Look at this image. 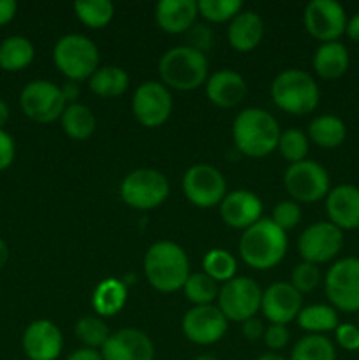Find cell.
I'll return each mask as SVG.
<instances>
[{"label": "cell", "mask_w": 359, "mask_h": 360, "mask_svg": "<svg viewBox=\"0 0 359 360\" xmlns=\"http://www.w3.org/2000/svg\"><path fill=\"white\" fill-rule=\"evenodd\" d=\"M280 125L271 112L260 108H246L232 123V141L243 155L264 158L278 148Z\"/></svg>", "instance_id": "cell-1"}, {"label": "cell", "mask_w": 359, "mask_h": 360, "mask_svg": "<svg viewBox=\"0 0 359 360\" xmlns=\"http://www.w3.org/2000/svg\"><path fill=\"white\" fill-rule=\"evenodd\" d=\"M144 274L151 287L162 294L183 288L190 276V264L185 250L172 241H158L144 255Z\"/></svg>", "instance_id": "cell-2"}, {"label": "cell", "mask_w": 359, "mask_h": 360, "mask_svg": "<svg viewBox=\"0 0 359 360\" xmlns=\"http://www.w3.org/2000/svg\"><path fill=\"white\" fill-rule=\"evenodd\" d=\"M287 246V232L275 225L271 218H260L257 224L243 231L239 255L252 269L267 271L284 260Z\"/></svg>", "instance_id": "cell-3"}, {"label": "cell", "mask_w": 359, "mask_h": 360, "mask_svg": "<svg viewBox=\"0 0 359 360\" xmlns=\"http://www.w3.org/2000/svg\"><path fill=\"white\" fill-rule=\"evenodd\" d=\"M158 76L165 88L178 91L197 90L208 81L206 55L190 46H176L158 62Z\"/></svg>", "instance_id": "cell-4"}, {"label": "cell", "mask_w": 359, "mask_h": 360, "mask_svg": "<svg viewBox=\"0 0 359 360\" xmlns=\"http://www.w3.org/2000/svg\"><path fill=\"white\" fill-rule=\"evenodd\" d=\"M271 98L284 112L294 116L310 115L320 101L319 84L306 70L287 69L271 83Z\"/></svg>", "instance_id": "cell-5"}, {"label": "cell", "mask_w": 359, "mask_h": 360, "mask_svg": "<svg viewBox=\"0 0 359 360\" xmlns=\"http://www.w3.org/2000/svg\"><path fill=\"white\" fill-rule=\"evenodd\" d=\"M99 49L92 39L81 34L63 35L53 48V62L69 81L90 79L99 69Z\"/></svg>", "instance_id": "cell-6"}, {"label": "cell", "mask_w": 359, "mask_h": 360, "mask_svg": "<svg viewBox=\"0 0 359 360\" xmlns=\"http://www.w3.org/2000/svg\"><path fill=\"white\" fill-rule=\"evenodd\" d=\"M120 197L134 210H155L169 197V181L157 169H136L123 178Z\"/></svg>", "instance_id": "cell-7"}, {"label": "cell", "mask_w": 359, "mask_h": 360, "mask_svg": "<svg viewBox=\"0 0 359 360\" xmlns=\"http://www.w3.org/2000/svg\"><path fill=\"white\" fill-rule=\"evenodd\" d=\"M327 301L344 313H359V259L345 257L327 269L324 278Z\"/></svg>", "instance_id": "cell-8"}, {"label": "cell", "mask_w": 359, "mask_h": 360, "mask_svg": "<svg viewBox=\"0 0 359 360\" xmlns=\"http://www.w3.org/2000/svg\"><path fill=\"white\" fill-rule=\"evenodd\" d=\"M284 185L294 202L313 204L326 199L329 193V174L315 160H303L291 164L284 174Z\"/></svg>", "instance_id": "cell-9"}, {"label": "cell", "mask_w": 359, "mask_h": 360, "mask_svg": "<svg viewBox=\"0 0 359 360\" xmlns=\"http://www.w3.org/2000/svg\"><path fill=\"white\" fill-rule=\"evenodd\" d=\"M218 309L232 322H246L260 311L263 288L246 276H236L218 290Z\"/></svg>", "instance_id": "cell-10"}, {"label": "cell", "mask_w": 359, "mask_h": 360, "mask_svg": "<svg viewBox=\"0 0 359 360\" xmlns=\"http://www.w3.org/2000/svg\"><path fill=\"white\" fill-rule=\"evenodd\" d=\"M21 111L27 118L35 123H53L60 120L67 108L60 86L51 81L35 79L30 81L20 94Z\"/></svg>", "instance_id": "cell-11"}, {"label": "cell", "mask_w": 359, "mask_h": 360, "mask_svg": "<svg viewBox=\"0 0 359 360\" xmlns=\"http://www.w3.org/2000/svg\"><path fill=\"white\" fill-rule=\"evenodd\" d=\"M183 193L197 207L220 206L227 195L224 174L210 164H197L187 169L183 176Z\"/></svg>", "instance_id": "cell-12"}, {"label": "cell", "mask_w": 359, "mask_h": 360, "mask_svg": "<svg viewBox=\"0 0 359 360\" xmlns=\"http://www.w3.org/2000/svg\"><path fill=\"white\" fill-rule=\"evenodd\" d=\"M341 248H344V231H340L331 221H317L308 225L298 239L301 259L315 266L336 259Z\"/></svg>", "instance_id": "cell-13"}, {"label": "cell", "mask_w": 359, "mask_h": 360, "mask_svg": "<svg viewBox=\"0 0 359 360\" xmlns=\"http://www.w3.org/2000/svg\"><path fill=\"white\" fill-rule=\"evenodd\" d=\"M303 23L313 39L324 42H336L347 28V13L336 0H312L305 7Z\"/></svg>", "instance_id": "cell-14"}, {"label": "cell", "mask_w": 359, "mask_h": 360, "mask_svg": "<svg viewBox=\"0 0 359 360\" xmlns=\"http://www.w3.org/2000/svg\"><path fill=\"white\" fill-rule=\"evenodd\" d=\"M134 118L146 129L164 125L172 112V97L169 88L158 81H144L132 97Z\"/></svg>", "instance_id": "cell-15"}, {"label": "cell", "mask_w": 359, "mask_h": 360, "mask_svg": "<svg viewBox=\"0 0 359 360\" xmlns=\"http://www.w3.org/2000/svg\"><path fill=\"white\" fill-rule=\"evenodd\" d=\"M229 320L224 313L213 304L194 306L185 313L182 322V330L190 343L199 347H210L218 343L227 333Z\"/></svg>", "instance_id": "cell-16"}, {"label": "cell", "mask_w": 359, "mask_h": 360, "mask_svg": "<svg viewBox=\"0 0 359 360\" xmlns=\"http://www.w3.org/2000/svg\"><path fill=\"white\" fill-rule=\"evenodd\" d=\"M301 309L303 295L287 281L270 285L263 292L260 311H263L264 319L270 320L271 323L287 326L292 320L298 319Z\"/></svg>", "instance_id": "cell-17"}, {"label": "cell", "mask_w": 359, "mask_h": 360, "mask_svg": "<svg viewBox=\"0 0 359 360\" xmlns=\"http://www.w3.org/2000/svg\"><path fill=\"white\" fill-rule=\"evenodd\" d=\"M21 347L28 360H56L62 354V330L51 320H34L21 338Z\"/></svg>", "instance_id": "cell-18"}, {"label": "cell", "mask_w": 359, "mask_h": 360, "mask_svg": "<svg viewBox=\"0 0 359 360\" xmlns=\"http://www.w3.org/2000/svg\"><path fill=\"white\" fill-rule=\"evenodd\" d=\"M102 360H153L155 347L150 338L137 329H120L101 348Z\"/></svg>", "instance_id": "cell-19"}, {"label": "cell", "mask_w": 359, "mask_h": 360, "mask_svg": "<svg viewBox=\"0 0 359 360\" xmlns=\"http://www.w3.org/2000/svg\"><path fill=\"white\" fill-rule=\"evenodd\" d=\"M220 217L231 229L246 231L263 218V202L248 190H234L220 202Z\"/></svg>", "instance_id": "cell-20"}, {"label": "cell", "mask_w": 359, "mask_h": 360, "mask_svg": "<svg viewBox=\"0 0 359 360\" xmlns=\"http://www.w3.org/2000/svg\"><path fill=\"white\" fill-rule=\"evenodd\" d=\"M326 213L340 231L359 229V188L354 185H338L326 197Z\"/></svg>", "instance_id": "cell-21"}, {"label": "cell", "mask_w": 359, "mask_h": 360, "mask_svg": "<svg viewBox=\"0 0 359 360\" xmlns=\"http://www.w3.org/2000/svg\"><path fill=\"white\" fill-rule=\"evenodd\" d=\"M204 88H206V97L210 98L211 104L222 109H231L238 105L248 91L241 74L231 69H222L211 74Z\"/></svg>", "instance_id": "cell-22"}, {"label": "cell", "mask_w": 359, "mask_h": 360, "mask_svg": "<svg viewBox=\"0 0 359 360\" xmlns=\"http://www.w3.org/2000/svg\"><path fill=\"white\" fill-rule=\"evenodd\" d=\"M199 16L197 2L194 0H160L155 7V21L165 34L189 32Z\"/></svg>", "instance_id": "cell-23"}, {"label": "cell", "mask_w": 359, "mask_h": 360, "mask_svg": "<svg viewBox=\"0 0 359 360\" xmlns=\"http://www.w3.org/2000/svg\"><path fill=\"white\" fill-rule=\"evenodd\" d=\"M264 37V21L256 11H241L232 18L227 28V41L232 49L248 53L260 44Z\"/></svg>", "instance_id": "cell-24"}, {"label": "cell", "mask_w": 359, "mask_h": 360, "mask_svg": "<svg viewBox=\"0 0 359 360\" xmlns=\"http://www.w3.org/2000/svg\"><path fill=\"white\" fill-rule=\"evenodd\" d=\"M351 65L348 49L341 42H324L313 55V70L326 81L338 79L347 72Z\"/></svg>", "instance_id": "cell-25"}, {"label": "cell", "mask_w": 359, "mask_h": 360, "mask_svg": "<svg viewBox=\"0 0 359 360\" xmlns=\"http://www.w3.org/2000/svg\"><path fill=\"white\" fill-rule=\"evenodd\" d=\"M127 302V285L116 278H106L95 287L92 304L99 316H115Z\"/></svg>", "instance_id": "cell-26"}, {"label": "cell", "mask_w": 359, "mask_h": 360, "mask_svg": "<svg viewBox=\"0 0 359 360\" xmlns=\"http://www.w3.org/2000/svg\"><path fill=\"white\" fill-rule=\"evenodd\" d=\"M347 137V127L344 120L334 115H320L308 125V139L324 150H333L344 144Z\"/></svg>", "instance_id": "cell-27"}, {"label": "cell", "mask_w": 359, "mask_h": 360, "mask_svg": "<svg viewBox=\"0 0 359 360\" xmlns=\"http://www.w3.org/2000/svg\"><path fill=\"white\" fill-rule=\"evenodd\" d=\"M35 48L30 39L23 35H11L0 42V69L7 72H20L34 62Z\"/></svg>", "instance_id": "cell-28"}, {"label": "cell", "mask_w": 359, "mask_h": 360, "mask_svg": "<svg viewBox=\"0 0 359 360\" xmlns=\"http://www.w3.org/2000/svg\"><path fill=\"white\" fill-rule=\"evenodd\" d=\"M60 125L70 139L87 141L94 136L97 129V120L88 105L74 102V104H67L65 111L60 116Z\"/></svg>", "instance_id": "cell-29"}, {"label": "cell", "mask_w": 359, "mask_h": 360, "mask_svg": "<svg viewBox=\"0 0 359 360\" xmlns=\"http://www.w3.org/2000/svg\"><path fill=\"white\" fill-rule=\"evenodd\" d=\"M88 88L92 94L99 95V97H120L129 88V74L118 65L99 67L94 76L88 79Z\"/></svg>", "instance_id": "cell-30"}, {"label": "cell", "mask_w": 359, "mask_h": 360, "mask_svg": "<svg viewBox=\"0 0 359 360\" xmlns=\"http://www.w3.org/2000/svg\"><path fill=\"white\" fill-rule=\"evenodd\" d=\"M296 320L303 330H306L308 334H320V336L331 333L340 326L336 309L331 304L303 306Z\"/></svg>", "instance_id": "cell-31"}, {"label": "cell", "mask_w": 359, "mask_h": 360, "mask_svg": "<svg viewBox=\"0 0 359 360\" xmlns=\"http://www.w3.org/2000/svg\"><path fill=\"white\" fill-rule=\"evenodd\" d=\"M289 360H336V348L329 338L306 334L294 345Z\"/></svg>", "instance_id": "cell-32"}, {"label": "cell", "mask_w": 359, "mask_h": 360, "mask_svg": "<svg viewBox=\"0 0 359 360\" xmlns=\"http://www.w3.org/2000/svg\"><path fill=\"white\" fill-rule=\"evenodd\" d=\"M236 271H238V262H236L234 255L229 253L227 250L213 248L204 255L203 273L217 283L218 281H222V283L231 281L232 278H236Z\"/></svg>", "instance_id": "cell-33"}, {"label": "cell", "mask_w": 359, "mask_h": 360, "mask_svg": "<svg viewBox=\"0 0 359 360\" xmlns=\"http://www.w3.org/2000/svg\"><path fill=\"white\" fill-rule=\"evenodd\" d=\"M74 14L90 28H104L115 16V6L109 0H80L74 4Z\"/></svg>", "instance_id": "cell-34"}, {"label": "cell", "mask_w": 359, "mask_h": 360, "mask_svg": "<svg viewBox=\"0 0 359 360\" xmlns=\"http://www.w3.org/2000/svg\"><path fill=\"white\" fill-rule=\"evenodd\" d=\"M74 334L84 345V348H92V350H101L106 341L109 340V336H111L109 327L106 326L101 316H83V319H80L76 322V327H74Z\"/></svg>", "instance_id": "cell-35"}, {"label": "cell", "mask_w": 359, "mask_h": 360, "mask_svg": "<svg viewBox=\"0 0 359 360\" xmlns=\"http://www.w3.org/2000/svg\"><path fill=\"white\" fill-rule=\"evenodd\" d=\"M218 285L217 281L211 280L204 273L190 274L187 283L183 285L185 297L192 302L194 306H208L218 297Z\"/></svg>", "instance_id": "cell-36"}, {"label": "cell", "mask_w": 359, "mask_h": 360, "mask_svg": "<svg viewBox=\"0 0 359 360\" xmlns=\"http://www.w3.org/2000/svg\"><path fill=\"white\" fill-rule=\"evenodd\" d=\"M278 150L280 155L291 164L306 160V155L310 150V139L305 132L298 129H289L280 134L278 139Z\"/></svg>", "instance_id": "cell-37"}, {"label": "cell", "mask_w": 359, "mask_h": 360, "mask_svg": "<svg viewBox=\"0 0 359 360\" xmlns=\"http://www.w3.org/2000/svg\"><path fill=\"white\" fill-rule=\"evenodd\" d=\"M197 11L201 16L211 23L231 21L243 11L241 0H199Z\"/></svg>", "instance_id": "cell-38"}, {"label": "cell", "mask_w": 359, "mask_h": 360, "mask_svg": "<svg viewBox=\"0 0 359 360\" xmlns=\"http://www.w3.org/2000/svg\"><path fill=\"white\" fill-rule=\"evenodd\" d=\"M320 283V269L315 264H310L303 260L301 264L294 267L291 274V285L299 292V294H308L315 290Z\"/></svg>", "instance_id": "cell-39"}, {"label": "cell", "mask_w": 359, "mask_h": 360, "mask_svg": "<svg viewBox=\"0 0 359 360\" xmlns=\"http://www.w3.org/2000/svg\"><path fill=\"white\" fill-rule=\"evenodd\" d=\"M271 221L278 225L284 232L291 231V229L298 227L299 221H301V207L294 200H282L273 207Z\"/></svg>", "instance_id": "cell-40"}, {"label": "cell", "mask_w": 359, "mask_h": 360, "mask_svg": "<svg viewBox=\"0 0 359 360\" xmlns=\"http://www.w3.org/2000/svg\"><path fill=\"white\" fill-rule=\"evenodd\" d=\"M334 340L341 350L358 352L359 350V327L354 323H340L334 329Z\"/></svg>", "instance_id": "cell-41"}, {"label": "cell", "mask_w": 359, "mask_h": 360, "mask_svg": "<svg viewBox=\"0 0 359 360\" xmlns=\"http://www.w3.org/2000/svg\"><path fill=\"white\" fill-rule=\"evenodd\" d=\"M264 343L270 350L278 352V350H284L287 347L289 340H291V333H289L287 326H278V323H270L264 330V336H263Z\"/></svg>", "instance_id": "cell-42"}, {"label": "cell", "mask_w": 359, "mask_h": 360, "mask_svg": "<svg viewBox=\"0 0 359 360\" xmlns=\"http://www.w3.org/2000/svg\"><path fill=\"white\" fill-rule=\"evenodd\" d=\"M14 157H16V144H14L13 136L0 129V172L13 165Z\"/></svg>", "instance_id": "cell-43"}, {"label": "cell", "mask_w": 359, "mask_h": 360, "mask_svg": "<svg viewBox=\"0 0 359 360\" xmlns=\"http://www.w3.org/2000/svg\"><path fill=\"white\" fill-rule=\"evenodd\" d=\"M190 41H192V44H189L190 48L204 53V49H210L213 46V34L204 25H196L190 28Z\"/></svg>", "instance_id": "cell-44"}, {"label": "cell", "mask_w": 359, "mask_h": 360, "mask_svg": "<svg viewBox=\"0 0 359 360\" xmlns=\"http://www.w3.org/2000/svg\"><path fill=\"white\" fill-rule=\"evenodd\" d=\"M264 330L266 329H264L263 326V320L256 319V316H253V319H248L246 322H243L241 326L243 336H245L248 341L260 340V338L264 336Z\"/></svg>", "instance_id": "cell-45"}, {"label": "cell", "mask_w": 359, "mask_h": 360, "mask_svg": "<svg viewBox=\"0 0 359 360\" xmlns=\"http://www.w3.org/2000/svg\"><path fill=\"white\" fill-rule=\"evenodd\" d=\"M18 4L14 0H0V27L11 23L16 16Z\"/></svg>", "instance_id": "cell-46"}, {"label": "cell", "mask_w": 359, "mask_h": 360, "mask_svg": "<svg viewBox=\"0 0 359 360\" xmlns=\"http://www.w3.org/2000/svg\"><path fill=\"white\" fill-rule=\"evenodd\" d=\"M67 360H102V355L99 350H92V348H80V350L73 352L67 357Z\"/></svg>", "instance_id": "cell-47"}, {"label": "cell", "mask_w": 359, "mask_h": 360, "mask_svg": "<svg viewBox=\"0 0 359 360\" xmlns=\"http://www.w3.org/2000/svg\"><path fill=\"white\" fill-rule=\"evenodd\" d=\"M60 90H62V95L63 98H65V102H70V104H74L77 95H80V86H77L76 81L67 79L65 83H63V86H60Z\"/></svg>", "instance_id": "cell-48"}, {"label": "cell", "mask_w": 359, "mask_h": 360, "mask_svg": "<svg viewBox=\"0 0 359 360\" xmlns=\"http://www.w3.org/2000/svg\"><path fill=\"white\" fill-rule=\"evenodd\" d=\"M345 35H347L352 42H358L359 44V13H355L351 20H347Z\"/></svg>", "instance_id": "cell-49"}, {"label": "cell", "mask_w": 359, "mask_h": 360, "mask_svg": "<svg viewBox=\"0 0 359 360\" xmlns=\"http://www.w3.org/2000/svg\"><path fill=\"white\" fill-rule=\"evenodd\" d=\"M9 118H11L9 105H7L6 101H2V98H0V129H4V127L7 125Z\"/></svg>", "instance_id": "cell-50"}, {"label": "cell", "mask_w": 359, "mask_h": 360, "mask_svg": "<svg viewBox=\"0 0 359 360\" xmlns=\"http://www.w3.org/2000/svg\"><path fill=\"white\" fill-rule=\"evenodd\" d=\"M7 260H9V246H7V243L0 238V269L6 267Z\"/></svg>", "instance_id": "cell-51"}, {"label": "cell", "mask_w": 359, "mask_h": 360, "mask_svg": "<svg viewBox=\"0 0 359 360\" xmlns=\"http://www.w3.org/2000/svg\"><path fill=\"white\" fill-rule=\"evenodd\" d=\"M257 360H287V359H284L282 355L275 354V352H270V354H263L260 357H257Z\"/></svg>", "instance_id": "cell-52"}, {"label": "cell", "mask_w": 359, "mask_h": 360, "mask_svg": "<svg viewBox=\"0 0 359 360\" xmlns=\"http://www.w3.org/2000/svg\"><path fill=\"white\" fill-rule=\"evenodd\" d=\"M194 360H218V359L213 357V355H210V354H203V355H199V357H196Z\"/></svg>", "instance_id": "cell-53"}, {"label": "cell", "mask_w": 359, "mask_h": 360, "mask_svg": "<svg viewBox=\"0 0 359 360\" xmlns=\"http://www.w3.org/2000/svg\"><path fill=\"white\" fill-rule=\"evenodd\" d=\"M358 327H359V319H358Z\"/></svg>", "instance_id": "cell-54"}]
</instances>
